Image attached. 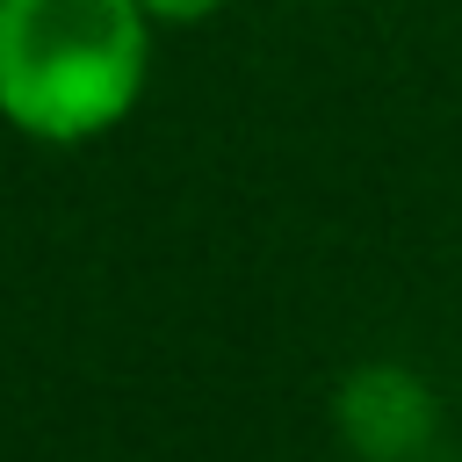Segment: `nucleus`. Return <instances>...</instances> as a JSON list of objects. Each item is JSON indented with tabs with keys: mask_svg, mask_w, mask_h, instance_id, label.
<instances>
[{
	"mask_svg": "<svg viewBox=\"0 0 462 462\" xmlns=\"http://www.w3.org/2000/svg\"><path fill=\"white\" fill-rule=\"evenodd\" d=\"M152 29L137 0H0V123L36 144L123 130L152 79Z\"/></svg>",
	"mask_w": 462,
	"mask_h": 462,
	"instance_id": "f257e3e1",
	"label": "nucleus"
},
{
	"mask_svg": "<svg viewBox=\"0 0 462 462\" xmlns=\"http://www.w3.org/2000/svg\"><path fill=\"white\" fill-rule=\"evenodd\" d=\"M332 433L361 462H426L440 433V397L404 361H361L332 390Z\"/></svg>",
	"mask_w": 462,
	"mask_h": 462,
	"instance_id": "f03ea898",
	"label": "nucleus"
},
{
	"mask_svg": "<svg viewBox=\"0 0 462 462\" xmlns=\"http://www.w3.org/2000/svg\"><path fill=\"white\" fill-rule=\"evenodd\" d=\"M159 29H188V22H209V14H224L231 0H137Z\"/></svg>",
	"mask_w": 462,
	"mask_h": 462,
	"instance_id": "7ed1b4c3",
	"label": "nucleus"
}]
</instances>
